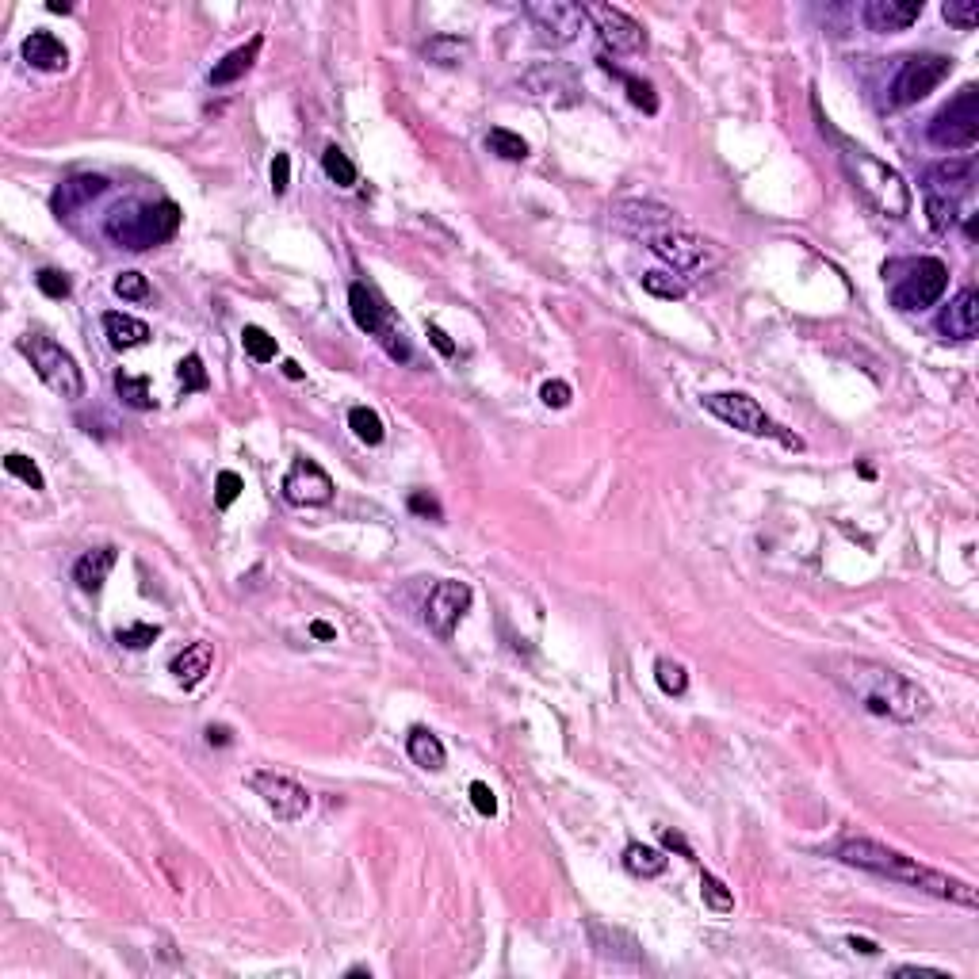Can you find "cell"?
I'll use <instances>...</instances> for the list:
<instances>
[{
	"instance_id": "6da1fadb",
	"label": "cell",
	"mask_w": 979,
	"mask_h": 979,
	"mask_svg": "<svg viewBox=\"0 0 979 979\" xmlns=\"http://www.w3.org/2000/svg\"><path fill=\"white\" fill-rule=\"evenodd\" d=\"M819 666L853 704H861L872 716H884L892 723L911 727V723H922L930 716V708H934L930 693L918 681H911V677L892 670V666H884V662L857 658V654H827Z\"/></svg>"
},
{
	"instance_id": "7a4b0ae2",
	"label": "cell",
	"mask_w": 979,
	"mask_h": 979,
	"mask_svg": "<svg viewBox=\"0 0 979 979\" xmlns=\"http://www.w3.org/2000/svg\"><path fill=\"white\" fill-rule=\"evenodd\" d=\"M834 857L846 861L853 869L876 872V876H888V880H899V884H911L918 892L937 895V899H949V903H960V907H979V895L968 880H957V876H945V872L922 865L918 857H907L899 849H888L872 838H842L834 846Z\"/></svg>"
},
{
	"instance_id": "3957f363",
	"label": "cell",
	"mask_w": 979,
	"mask_h": 979,
	"mask_svg": "<svg viewBox=\"0 0 979 979\" xmlns=\"http://www.w3.org/2000/svg\"><path fill=\"white\" fill-rule=\"evenodd\" d=\"M834 138H838V134H834ZM838 150H842L838 157H842V169H846V176L853 180V188L869 199L880 215H888V218L911 215V188H907V180L895 173L892 165L876 161L869 150L853 146V142H846V138H838Z\"/></svg>"
},
{
	"instance_id": "277c9868",
	"label": "cell",
	"mask_w": 979,
	"mask_h": 979,
	"mask_svg": "<svg viewBox=\"0 0 979 979\" xmlns=\"http://www.w3.org/2000/svg\"><path fill=\"white\" fill-rule=\"evenodd\" d=\"M108 238L123 249H150V245H161V241L176 238L180 230V207L173 199H161V203H119L115 211L104 222Z\"/></svg>"
},
{
	"instance_id": "5b68a950",
	"label": "cell",
	"mask_w": 979,
	"mask_h": 979,
	"mask_svg": "<svg viewBox=\"0 0 979 979\" xmlns=\"http://www.w3.org/2000/svg\"><path fill=\"white\" fill-rule=\"evenodd\" d=\"M20 349L27 352L35 375H39L58 398H85V371L77 368V360H73L58 341H50V337H43V333H27V337L20 341Z\"/></svg>"
},
{
	"instance_id": "8992f818",
	"label": "cell",
	"mask_w": 979,
	"mask_h": 979,
	"mask_svg": "<svg viewBox=\"0 0 979 979\" xmlns=\"http://www.w3.org/2000/svg\"><path fill=\"white\" fill-rule=\"evenodd\" d=\"M926 138L941 150H972L979 142V88H960L957 96L930 119Z\"/></svg>"
},
{
	"instance_id": "52a82bcc",
	"label": "cell",
	"mask_w": 979,
	"mask_h": 979,
	"mask_svg": "<svg viewBox=\"0 0 979 979\" xmlns=\"http://www.w3.org/2000/svg\"><path fill=\"white\" fill-rule=\"evenodd\" d=\"M349 306H352V318H356V326L371 333L383 349L391 352V360H402V364H410L414 360V352L406 345V337H402V329L394 322L391 306L379 299V291H371L368 283H352L349 287Z\"/></svg>"
},
{
	"instance_id": "ba28073f",
	"label": "cell",
	"mask_w": 979,
	"mask_h": 979,
	"mask_svg": "<svg viewBox=\"0 0 979 979\" xmlns=\"http://www.w3.org/2000/svg\"><path fill=\"white\" fill-rule=\"evenodd\" d=\"M700 402H704V410H708V414H716L723 425H731V429H739V433L784 436L781 429L769 421V414L758 406V398H750V394L716 391V394H704ZM784 444H788V448H804V440H800V436H784Z\"/></svg>"
},
{
	"instance_id": "9c48e42d",
	"label": "cell",
	"mask_w": 979,
	"mask_h": 979,
	"mask_svg": "<svg viewBox=\"0 0 979 979\" xmlns=\"http://www.w3.org/2000/svg\"><path fill=\"white\" fill-rule=\"evenodd\" d=\"M647 241H651L654 257H662L677 276H704V272L719 268V261H723V253H719L712 241L697 238L689 230H677V226L674 230H662V234H654Z\"/></svg>"
},
{
	"instance_id": "30bf717a",
	"label": "cell",
	"mask_w": 979,
	"mask_h": 979,
	"mask_svg": "<svg viewBox=\"0 0 979 979\" xmlns=\"http://www.w3.org/2000/svg\"><path fill=\"white\" fill-rule=\"evenodd\" d=\"M524 16L536 27V43L540 46H570L582 27H586V4H570V0H528Z\"/></svg>"
},
{
	"instance_id": "8fae6325",
	"label": "cell",
	"mask_w": 979,
	"mask_h": 979,
	"mask_svg": "<svg viewBox=\"0 0 979 979\" xmlns=\"http://www.w3.org/2000/svg\"><path fill=\"white\" fill-rule=\"evenodd\" d=\"M953 73V58L949 54H911L892 81V108H911L918 100H926L945 77Z\"/></svg>"
},
{
	"instance_id": "7c38bea8",
	"label": "cell",
	"mask_w": 979,
	"mask_h": 979,
	"mask_svg": "<svg viewBox=\"0 0 979 979\" xmlns=\"http://www.w3.org/2000/svg\"><path fill=\"white\" fill-rule=\"evenodd\" d=\"M249 788L264 800V807L280 819V823H299L306 811H310V792L299 781L272 773V769H257L249 773Z\"/></svg>"
},
{
	"instance_id": "4fadbf2b",
	"label": "cell",
	"mask_w": 979,
	"mask_h": 979,
	"mask_svg": "<svg viewBox=\"0 0 979 979\" xmlns=\"http://www.w3.org/2000/svg\"><path fill=\"white\" fill-rule=\"evenodd\" d=\"M949 287V268L945 261L937 257H926V261L911 264V272L892 287V303L899 310H926L934 306Z\"/></svg>"
},
{
	"instance_id": "5bb4252c",
	"label": "cell",
	"mask_w": 979,
	"mask_h": 979,
	"mask_svg": "<svg viewBox=\"0 0 979 979\" xmlns=\"http://www.w3.org/2000/svg\"><path fill=\"white\" fill-rule=\"evenodd\" d=\"M586 20H593L601 43L609 46L612 54H643L647 31H643V23L639 20H631L624 8H612V4H586Z\"/></svg>"
},
{
	"instance_id": "9a60e30c",
	"label": "cell",
	"mask_w": 979,
	"mask_h": 979,
	"mask_svg": "<svg viewBox=\"0 0 979 979\" xmlns=\"http://www.w3.org/2000/svg\"><path fill=\"white\" fill-rule=\"evenodd\" d=\"M521 88L528 92V96H536V100L555 104V108H570V104L582 100L578 77H574V69H566L563 62H540V66H532L521 77Z\"/></svg>"
},
{
	"instance_id": "2e32d148",
	"label": "cell",
	"mask_w": 979,
	"mask_h": 979,
	"mask_svg": "<svg viewBox=\"0 0 979 979\" xmlns=\"http://www.w3.org/2000/svg\"><path fill=\"white\" fill-rule=\"evenodd\" d=\"M467 609H471V586L459 578H444V582H436L429 601H425V620L440 639H452V631Z\"/></svg>"
},
{
	"instance_id": "e0dca14e",
	"label": "cell",
	"mask_w": 979,
	"mask_h": 979,
	"mask_svg": "<svg viewBox=\"0 0 979 979\" xmlns=\"http://www.w3.org/2000/svg\"><path fill=\"white\" fill-rule=\"evenodd\" d=\"M612 226L624 234H635V238H654L662 230H674L677 218L670 207L651 203V199H620V203H612Z\"/></svg>"
},
{
	"instance_id": "ac0fdd59",
	"label": "cell",
	"mask_w": 979,
	"mask_h": 979,
	"mask_svg": "<svg viewBox=\"0 0 979 979\" xmlns=\"http://www.w3.org/2000/svg\"><path fill=\"white\" fill-rule=\"evenodd\" d=\"M283 498L291 505H326L333 498V479L318 459H295L287 479H283Z\"/></svg>"
},
{
	"instance_id": "d6986e66",
	"label": "cell",
	"mask_w": 979,
	"mask_h": 979,
	"mask_svg": "<svg viewBox=\"0 0 979 979\" xmlns=\"http://www.w3.org/2000/svg\"><path fill=\"white\" fill-rule=\"evenodd\" d=\"M972 180H976V161L972 157H949L926 173V196L957 203L972 188Z\"/></svg>"
},
{
	"instance_id": "ffe728a7",
	"label": "cell",
	"mask_w": 979,
	"mask_h": 979,
	"mask_svg": "<svg viewBox=\"0 0 979 979\" xmlns=\"http://www.w3.org/2000/svg\"><path fill=\"white\" fill-rule=\"evenodd\" d=\"M108 192V180L104 176H96V173H77V176H69V180H62L58 188H54V196H50V211L58 218H69V215H77L81 207H88L92 199H100Z\"/></svg>"
},
{
	"instance_id": "44dd1931",
	"label": "cell",
	"mask_w": 979,
	"mask_h": 979,
	"mask_svg": "<svg viewBox=\"0 0 979 979\" xmlns=\"http://www.w3.org/2000/svg\"><path fill=\"white\" fill-rule=\"evenodd\" d=\"M937 329L953 341H972L979 333V291L976 287H964L953 303L941 310L937 318Z\"/></svg>"
},
{
	"instance_id": "7402d4cb",
	"label": "cell",
	"mask_w": 979,
	"mask_h": 979,
	"mask_svg": "<svg viewBox=\"0 0 979 979\" xmlns=\"http://www.w3.org/2000/svg\"><path fill=\"white\" fill-rule=\"evenodd\" d=\"M861 16H865V27H869V31H880V35H888V31H907V27L918 23V16H922V0H869Z\"/></svg>"
},
{
	"instance_id": "603a6c76",
	"label": "cell",
	"mask_w": 979,
	"mask_h": 979,
	"mask_svg": "<svg viewBox=\"0 0 979 979\" xmlns=\"http://www.w3.org/2000/svg\"><path fill=\"white\" fill-rule=\"evenodd\" d=\"M23 62L31 69H43V73H62L69 66V50L66 43L58 39V35H50V31H31L20 46Z\"/></svg>"
},
{
	"instance_id": "cb8c5ba5",
	"label": "cell",
	"mask_w": 979,
	"mask_h": 979,
	"mask_svg": "<svg viewBox=\"0 0 979 979\" xmlns=\"http://www.w3.org/2000/svg\"><path fill=\"white\" fill-rule=\"evenodd\" d=\"M115 563H119V547L104 544V547H96V551H85V555L77 559V566H73V582L85 589V593H100Z\"/></svg>"
},
{
	"instance_id": "d4e9b609",
	"label": "cell",
	"mask_w": 979,
	"mask_h": 979,
	"mask_svg": "<svg viewBox=\"0 0 979 979\" xmlns=\"http://www.w3.org/2000/svg\"><path fill=\"white\" fill-rule=\"evenodd\" d=\"M211 666H215V647H211V643H188V647L169 662V670H173V677L184 685V689H196L199 681L211 674Z\"/></svg>"
},
{
	"instance_id": "484cf974",
	"label": "cell",
	"mask_w": 979,
	"mask_h": 979,
	"mask_svg": "<svg viewBox=\"0 0 979 979\" xmlns=\"http://www.w3.org/2000/svg\"><path fill=\"white\" fill-rule=\"evenodd\" d=\"M589 941L593 949L601 953L605 960H628V964H639L643 953H639V941L624 930H612L605 922H589Z\"/></svg>"
},
{
	"instance_id": "4316f807",
	"label": "cell",
	"mask_w": 979,
	"mask_h": 979,
	"mask_svg": "<svg viewBox=\"0 0 979 979\" xmlns=\"http://www.w3.org/2000/svg\"><path fill=\"white\" fill-rule=\"evenodd\" d=\"M104 333H108V345H111V349H119V352L142 349V345L150 341V326H146L142 318L119 314V310L104 314Z\"/></svg>"
},
{
	"instance_id": "83f0119b",
	"label": "cell",
	"mask_w": 979,
	"mask_h": 979,
	"mask_svg": "<svg viewBox=\"0 0 979 979\" xmlns=\"http://www.w3.org/2000/svg\"><path fill=\"white\" fill-rule=\"evenodd\" d=\"M261 46H264V39L261 35H253L249 43L245 46H238V50H230L222 62H215V69H211V85H234V81H241L249 69H253V62L261 58Z\"/></svg>"
},
{
	"instance_id": "f1b7e54d",
	"label": "cell",
	"mask_w": 979,
	"mask_h": 979,
	"mask_svg": "<svg viewBox=\"0 0 979 979\" xmlns=\"http://www.w3.org/2000/svg\"><path fill=\"white\" fill-rule=\"evenodd\" d=\"M421 54H425V62H433V66L456 69L471 58V43H467V39H456V35H433L429 43L421 46Z\"/></svg>"
},
{
	"instance_id": "f546056e",
	"label": "cell",
	"mask_w": 979,
	"mask_h": 979,
	"mask_svg": "<svg viewBox=\"0 0 979 979\" xmlns=\"http://www.w3.org/2000/svg\"><path fill=\"white\" fill-rule=\"evenodd\" d=\"M406 750H410V758H414V765H421V769H444V762H448V754H444V742L436 739L433 731H425V727H414L410 731V739H406Z\"/></svg>"
},
{
	"instance_id": "4dcf8cb0",
	"label": "cell",
	"mask_w": 979,
	"mask_h": 979,
	"mask_svg": "<svg viewBox=\"0 0 979 979\" xmlns=\"http://www.w3.org/2000/svg\"><path fill=\"white\" fill-rule=\"evenodd\" d=\"M624 869L631 876H639V880H651V876H662L666 872V857H662V849L654 846H643V842H631L624 849Z\"/></svg>"
},
{
	"instance_id": "1f68e13d",
	"label": "cell",
	"mask_w": 979,
	"mask_h": 979,
	"mask_svg": "<svg viewBox=\"0 0 979 979\" xmlns=\"http://www.w3.org/2000/svg\"><path fill=\"white\" fill-rule=\"evenodd\" d=\"M115 394H119L123 406H131V410H153V391H150V379H146V375H127V371H119V375H115Z\"/></svg>"
},
{
	"instance_id": "d6a6232c",
	"label": "cell",
	"mask_w": 979,
	"mask_h": 979,
	"mask_svg": "<svg viewBox=\"0 0 979 979\" xmlns=\"http://www.w3.org/2000/svg\"><path fill=\"white\" fill-rule=\"evenodd\" d=\"M349 429L356 433V440H364V444H383V436H387V429H383V417L375 414L371 406H352L349 410Z\"/></svg>"
},
{
	"instance_id": "836d02e7",
	"label": "cell",
	"mask_w": 979,
	"mask_h": 979,
	"mask_svg": "<svg viewBox=\"0 0 979 979\" xmlns=\"http://www.w3.org/2000/svg\"><path fill=\"white\" fill-rule=\"evenodd\" d=\"M322 169H326V176L337 188H356V165H352V157L341 146H326L322 150Z\"/></svg>"
},
{
	"instance_id": "e575fe53",
	"label": "cell",
	"mask_w": 979,
	"mask_h": 979,
	"mask_svg": "<svg viewBox=\"0 0 979 979\" xmlns=\"http://www.w3.org/2000/svg\"><path fill=\"white\" fill-rule=\"evenodd\" d=\"M643 291L647 295H654V299H685V280L681 276H674V272H666V268H654V272H643Z\"/></svg>"
},
{
	"instance_id": "d590c367",
	"label": "cell",
	"mask_w": 979,
	"mask_h": 979,
	"mask_svg": "<svg viewBox=\"0 0 979 979\" xmlns=\"http://www.w3.org/2000/svg\"><path fill=\"white\" fill-rule=\"evenodd\" d=\"M241 345H245V352H249V360H257V364H268V360H276V352H280L276 337H272L268 329H261V326H245V329H241Z\"/></svg>"
},
{
	"instance_id": "8d00e7d4",
	"label": "cell",
	"mask_w": 979,
	"mask_h": 979,
	"mask_svg": "<svg viewBox=\"0 0 979 979\" xmlns=\"http://www.w3.org/2000/svg\"><path fill=\"white\" fill-rule=\"evenodd\" d=\"M700 895H704V903H708L716 914L735 911V892H731V888L719 880L716 872H700Z\"/></svg>"
},
{
	"instance_id": "74e56055",
	"label": "cell",
	"mask_w": 979,
	"mask_h": 979,
	"mask_svg": "<svg viewBox=\"0 0 979 979\" xmlns=\"http://www.w3.org/2000/svg\"><path fill=\"white\" fill-rule=\"evenodd\" d=\"M654 681H658V689H662L666 697H681V693L689 689L685 666H681V662H670V658H658V662H654Z\"/></svg>"
},
{
	"instance_id": "f35d334b",
	"label": "cell",
	"mask_w": 979,
	"mask_h": 979,
	"mask_svg": "<svg viewBox=\"0 0 979 979\" xmlns=\"http://www.w3.org/2000/svg\"><path fill=\"white\" fill-rule=\"evenodd\" d=\"M486 146H490V153L505 157V161H524L528 157V142H524L521 134L505 131V127H494V131L486 134Z\"/></svg>"
},
{
	"instance_id": "ab89813d",
	"label": "cell",
	"mask_w": 979,
	"mask_h": 979,
	"mask_svg": "<svg viewBox=\"0 0 979 979\" xmlns=\"http://www.w3.org/2000/svg\"><path fill=\"white\" fill-rule=\"evenodd\" d=\"M4 471L16 475L20 482H27L31 490H46V479H43V471H39V463L27 459L23 452H8V456H4Z\"/></svg>"
},
{
	"instance_id": "60d3db41",
	"label": "cell",
	"mask_w": 979,
	"mask_h": 979,
	"mask_svg": "<svg viewBox=\"0 0 979 979\" xmlns=\"http://www.w3.org/2000/svg\"><path fill=\"white\" fill-rule=\"evenodd\" d=\"M605 69H609V73H616V77L624 81V88H628V100L635 104V108H643L647 115H654V111H658V96H654V88L647 85V81H639V77H628V73L612 69V62H605Z\"/></svg>"
},
{
	"instance_id": "b9f144b4",
	"label": "cell",
	"mask_w": 979,
	"mask_h": 979,
	"mask_svg": "<svg viewBox=\"0 0 979 979\" xmlns=\"http://www.w3.org/2000/svg\"><path fill=\"white\" fill-rule=\"evenodd\" d=\"M176 379H180L184 394L207 391V387H211V379H207V368H203V360H199L196 352H192V356H184V360L176 364Z\"/></svg>"
},
{
	"instance_id": "7bdbcfd3",
	"label": "cell",
	"mask_w": 979,
	"mask_h": 979,
	"mask_svg": "<svg viewBox=\"0 0 979 979\" xmlns=\"http://www.w3.org/2000/svg\"><path fill=\"white\" fill-rule=\"evenodd\" d=\"M111 287H115V295H119V299H131V303H146V299L153 295L150 283H146V276H142V272H119Z\"/></svg>"
},
{
	"instance_id": "ee69618b",
	"label": "cell",
	"mask_w": 979,
	"mask_h": 979,
	"mask_svg": "<svg viewBox=\"0 0 979 979\" xmlns=\"http://www.w3.org/2000/svg\"><path fill=\"white\" fill-rule=\"evenodd\" d=\"M157 635H161L157 624H127V628L115 631V643L127 647V651H142V647H150Z\"/></svg>"
},
{
	"instance_id": "f6af8a7d",
	"label": "cell",
	"mask_w": 979,
	"mask_h": 979,
	"mask_svg": "<svg viewBox=\"0 0 979 979\" xmlns=\"http://www.w3.org/2000/svg\"><path fill=\"white\" fill-rule=\"evenodd\" d=\"M941 12H945V20L953 23V27L972 31V27L979 23V0H949Z\"/></svg>"
},
{
	"instance_id": "bcb514c9",
	"label": "cell",
	"mask_w": 979,
	"mask_h": 979,
	"mask_svg": "<svg viewBox=\"0 0 979 979\" xmlns=\"http://www.w3.org/2000/svg\"><path fill=\"white\" fill-rule=\"evenodd\" d=\"M241 490H245V482H241L238 471H218V479H215V505H218V509H230V505L241 498Z\"/></svg>"
},
{
	"instance_id": "7dc6e473",
	"label": "cell",
	"mask_w": 979,
	"mask_h": 979,
	"mask_svg": "<svg viewBox=\"0 0 979 979\" xmlns=\"http://www.w3.org/2000/svg\"><path fill=\"white\" fill-rule=\"evenodd\" d=\"M35 283H39V291H43L46 299H69V280H66V272H58V268H43L39 276H35Z\"/></svg>"
},
{
	"instance_id": "c3c4849f",
	"label": "cell",
	"mask_w": 979,
	"mask_h": 979,
	"mask_svg": "<svg viewBox=\"0 0 979 979\" xmlns=\"http://www.w3.org/2000/svg\"><path fill=\"white\" fill-rule=\"evenodd\" d=\"M926 211H930V226H934L937 234H945V230L953 226V211H957V203H945V199L926 196Z\"/></svg>"
},
{
	"instance_id": "681fc988",
	"label": "cell",
	"mask_w": 979,
	"mask_h": 979,
	"mask_svg": "<svg viewBox=\"0 0 979 979\" xmlns=\"http://www.w3.org/2000/svg\"><path fill=\"white\" fill-rule=\"evenodd\" d=\"M540 398H544V406H551V410H566L570 406V383H563V379H547L544 387H540Z\"/></svg>"
},
{
	"instance_id": "f907efd6",
	"label": "cell",
	"mask_w": 979,
	"mask_h": 979,
	"mask_svg": "<svg viewBox=\"0 0 979 979\" xmlns=\"http://www.w3.org/2000/svg\"><path fill=\"white\" fill-rule=\"evenodd\" d=\"M467 792H471V804H475V811H479V815H486V819H490V815H498V796H494V788H490L486 781H475Z\"/></svg>"
},
{
	"instance_id": "816d5d0a",
	"label": "cell",
	"mask_w": 979,
	"mask_h": 979,
	"mask_svg": "<svg viewBox=\"0 0 979 979\" xmlns=\"http://www.w3.org/2000/svg\"><path fill=\"white\" fill-rule=\"evenodd\" d=\"M410 513H417V517H429V521H444V509H440V501H436L433 494H425V490L410 494Z\"/></svg>"
},
{
	"instance_id": "f5cc1de1",
	"label": "cell",
	"mask_w": 979,
	"mask_h": 979,
	"mask_svg": "<svg viewBox=\"0 0 979 979\" xmlns=\"http://www.w3.org/2000/svg\"><path fill=\"white\" fill-rule=\"evenodd\" d=\"M287 188H291V157H287V153H276V157H272V192L283 196Z\"/></svg>"
},
{
	"instance_id": "db71d44e",
	"label": "cell",
	"mask_w": 979,
	"mask_h": 979,
	"mask_svg": "<svg viewBox=\"0 0 979 979\" xmlns=\"http://www.w3.org/2000/svg\"><path fill=\"white\" fill-rule=\"evenodd\" d=\"M429 341L436 345V352H440V356H456V345H452V337H448V333H444L440 326H429Z\"/></svg>"
},
{
	"instance_id": "11a10c76",
	"label": "cell",
	"mask_w": 979,
	"mask_h": 979,
	"mask_svg": "<svg viewBox=\"0 0 979 979\" xmlns=\"http://www.w3.org/2000/svg\"><path fill=\"white\" fill-rule=\"evenodd\" d=\"M662 846H670V849H677L681 857H693V849H689V842L681 838V834H674V830H662Z\"/></svg>"
},
{
	"instance_id": "9f6ffc18",
	"label": "cell",
	"mask_w": 979,
	"mask_h": 979,
	"mask_svg": "<svg viewBox=\"0 0 979 979\" xmlns=\"http://www.w3.org/2000/svg\"><path fill=\"white\" fill-rule=\"evenodd\" d=\"M846 945H849V949H857L861 957H876V953H880V949H876V941H869V937H849Z\"/></svg>"
},
{
	"instance_id": "6f0895ef",
	"label": "cell",
	"mask_w": 979,
	"mask_h": 979,
	"mask_svg": "<svg viewBox=\"0 0 979 979\" xmlns=\"http://www.w3.org/2000/svg\"><path fill=\"white\" fill-rule=\"evenodd\" d=\"M895 976H934V979H953V976H945V972H937V968H914V964H907V968H895Z\"/></svg>"
},
{
	"instance_id": "680465c9",
	"label": "cell",
	"mask_w": 979,
	"mask_h": 979,
	"mask_svg": "<svg viewBox=\"0 0 979 979\" xmlns=\"http://www.w3.org/2000/svg\"><path fill=\"white\" fill-rule=\"evenodd\" d=\"M310 635H314V639H337V628L326 624V620H314V624H310Z\"/></svg>"
},
{
	"instance_id": "91938a15",
	"label": "cell",
	"mask_w": 979,
	"mask_h": 979,
	"mask_svg": "<svg viewBox=\"0 0 979 979\" xmlns=\"http://www.w3.org/2000/svg\"><path fill=\"white\" fill-rule=\"evenodd\" d=\"M207 742H211V746H215V742L218 746H226V742H230V731H226V727H207Z\"/></svg>"
},
{
	"instance_id": "94428289",
	"label": "cell",
	"mask_w": 979,
	"mask_h": 979,
	"mask_svg": "<svg viewBox=\"0 0 979 979\" xmlns=\"http://www.w3.org/2000/svg\"><path fill=\"white\" fill-rule=\"evenodd\" d=\"M283 375H287V379H303V368H299L295 360H283Z\"/></svg>"
},
{
	"instance_id": "6125c7cd",
	"label": "cell",
	"mask_w": 979,
	"mask_h": 979,
	"mask_svg": "<svg viewBox=\"0 0 979 979\" xmlns=\"http://www.w3.org/2000/svg\"><path fill=\"white\" fill-rule=\"evenodd\" d=\"M46 8H50V12H62V16H66V12H69V4H66V0H50Z\"/></svg>"
}]
</instances>
